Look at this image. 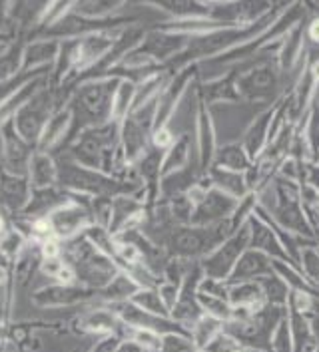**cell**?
<instances>
[{
    "mask_svg": "<svg viewBox=\"0 0 319 352\" xmlns=\"http://www.w3.org/2000/svg\"><path fill=\"white\" fill-rule=\"evenodd\" d=\"M309 322H311V331H313L319 342V300L313 302V311H311V316H309Z\"/></svg>",
    "mask_w": 319,
    "mask_h": 352,
    "instance_id": "cell-14",
    "label": "cell"
},
{
    "mask_svg": "<svg viewBox=\"0 0 319 352\" xmlns=\"http://www.w3.org/2000/svg\"><path fill=\"white\" fill-rule=\"evenodd\" d=\"M247 225H249V243L256 247V251H262L263 255L267 253L276 257H287L269 227H265L258 219H249Z\"/></svg>",
    "mask_w": 319,
    "mask_h": 352,
    "instance_id": "cell-5",
    "label": "cell"
},
{
    "mask_svg": "<svg viewBox=\"0 0 319 352\" xmlns=\"http://www.w3.org/2000/svg\"><path fill=\"white\" fill-rule=\"evenodd\" d=\"M224 331V320H218L214 316H202L189 331V338L196 344L198 351H204L207 344Z\"/></svg>",
    "mask_w": 319,
    "mask_h": 352,
    "instance_id": "cell-6",
    "label": "cell"
},
{
    "mask_svg": "<svg viewBox=\"0 0 319 352\" xmlns=\"http://www.w3.org/2000/svg\"><path fill=\"white\" fill-rule=\"evenodd\" d=\"M274 265L267 259V255H263L262 251H245L240 257V261L234 267V275L231 280L234 283H249L251 278L265 277V275H274Z\"/></svg>",
    "mask_w": 319,
    "mask_h": 352,
    "instance_id": "cell-2",
    "label": "cell"
},
{
    "mask_svg": "<svg viewBox=\"0 0 319 352\" xmlns=\"http://www.w3.org/2000/svg\"><path fill=\"white\" fill-rule=\"evenodd\" d=\"M206 352H242L244 351V346L231 336V334L227 333H222L218 334L209 344H207L206 349H204Z\"/></svg>",
    "mask_w": 319,
    "mask_h": 352,
    "instance_id": "cell-13",
    "label": "cell"
},
{
    "mask_svg": "<svg viewBox=\"0 0 319 352\" xmlns=\"http://www.w3.org/2000/svg\"><path fill=\"white\" fill-rule=\"evenodd\" d=\"M316 352H319V349H318V351H316Z\"/></svg>",
    "mask_w": 319,
    "mask_h": 352,
    "instance_id": "cell-17",
    "label": "cell"
},
{
    "mask_svg": "<svg viewBox=\"0 0 319 352\" xmlns=\"http://www.w3.org/2000/svg\"><path fill=\"white\" fill-rule=\"evenodd\" d=\"M258 285L262 287L263 298H265L271 307L285 309V305H287V300H289V287L283 283V278H280L278 275H265V277L260 278Z\"/></svg>",
    "mask_w": 319,
    "mask_h": 352,
    "instance_id": "cell-8",
    "label": "cell"
},
{
    "mask_svg": "<svg viewBox=\"0 0 319 352\" xmlns=\"http://www.w3.org/2000/svg\"><path fill=\"white\" fill-rule=\"evenodd\" d=\"M247 245H249V225H244V229L240 233H236L234 237H229L224 243V247L218 249L206 261L207 275L214 278V280H222L236 267V263L244 255Z\"/></svg>",
    "mask_w": 319,
    "mask_h": 352,
    "instance_id": "cell-1",
    "label": "cell"
},
{
    "mask_svg": "<svg viewBox=\"0 0 319 352\" xmlns=\"http://www.w3.org/2000/svg\"><path fill=\"white\" fill-rule=\"evenodd\" d=\"M158 352H200L192 342L189 334H166Z\"/></svg>",
    "mask_w": 319,
    "mask_h": 352,
    "instance_id": "cell-9",
    "label": "cell"
},
{
    "mask_svg": "<svg viewBox=\"0 0 319 352\" xmlns=\"http://www.w3.org/2000/svg\"><path fill=\"white\" fill-rule=\"evenodd\" d=\"M236 207V199L231 195H227L224 191H209L207 197L204 199V204L200 205L196 221L200 223H212L224 219L225 215Z\"/></svg>",
    "mask_w": 319,
    "mask_h": 352,
    "instance_id": "cell-4",
    "label": "cell"
},
{
    "mask_svg": "<svg viewBox=\"0 0 319 352\" xmlns=\"http://www.w3.org/2000/svg\"><path fill=\"white\" fill-rule=\"evenodd\" d=\"M214 177H216V182L220 184V187L224 189V193H227V195L231 193L234 197H240L244 193V182L236 171H229V169L216 171Z\"/></svg>",
    "mask_w": 319,
    "mask_h": 352,
    "instance_id": "cell-11",
    "label": "cell"
},
{
    "mask_svg": "<svg viewBox=\"0 0 319 352\" xmlns=\"http://www.w3.org/2000/svg\"><path fill=\"white\" fill-rule=\"evenodd\" d=\"M271 352H294L287 316L280 320V324L276 327V331L271 334Z\"/></svg>",
    "mask_w": 319,
    "mask_h": 352,
    "instance_id": "cell-12",
    "label": "cell"
},
{
    "mask_svg": "<svg viewBox=\"0 0 319 352\" xmlns=\"http://www.w3.org/2000/svg\"><path fill=\"white\" fill-rule=\"evenodd\" d=\"M309 36L313 38L316 42H319V20H316V22L311 24V28H309Z\"/></svg>",
    "mask_w": 319,
    "mask_h": 352,
    "instance_id": "cell-15",
    "label": "cell"
},
{
    "mask_svg": "<svg viewBox=\"0 0 319 352\" xmlns=\"http://www.w3.org/2000/svg\"><path fill=\"white\" fill-rule=\"evenodd\" d=\"M289 333H291V346L294 352H316L319 349L318 338L311 331V322L305 315L289 311Z\"/></svg>",
    "mask_w": 319,
    "mask_h": 352,
    "instance_id": "cell-3",
    "label": "cell"
},
{
    "mask_svg": "<svg viewBox=\"0 0 319 352\" xmlns=\"http://www.w3.org/2000/svg\"><path fill=\"white\" fill-rule=\"evenodd\" d=\"M220 164L229 171H240L247 167V155L240 146H227L220 151Z\"/></svg>",
    "mask_w": 319,
    "mask_h": 352,
    "instance_id": "cell-10",
    "label": "cell"
},
{
    "mask_svg": "<svg viewBox=\"0 0 319 352\" xmlns=\"http://www.w3.org/2000/svg\"><path fill=\"white\" fill-rule=\"evenodd\" d=\"M276 86V74L269 70V68H260L256 72H251L249 76H245L240 84L242 92L247 94V96H267V94L274 90Z\"/></svg>",
    "mask_w": 319,
    "mask_h": 352,
    "instance_id": "cell-7",
    "label": "cell"
},
{
    "mask_svg": "<svg viewBox=\"0 0 319 352\" xmlns=\"http://www.w3.org/2000/svg\"><path fill=\"white\" fill-rule=\"evenodd\" d=\"M0 229H2V223H0Z\"/></svg>",
    "mask_w": 319,
    "mask_h": 352,
    "instance_id": "cell-16",
    "label": "cell"
}]
</instances>
